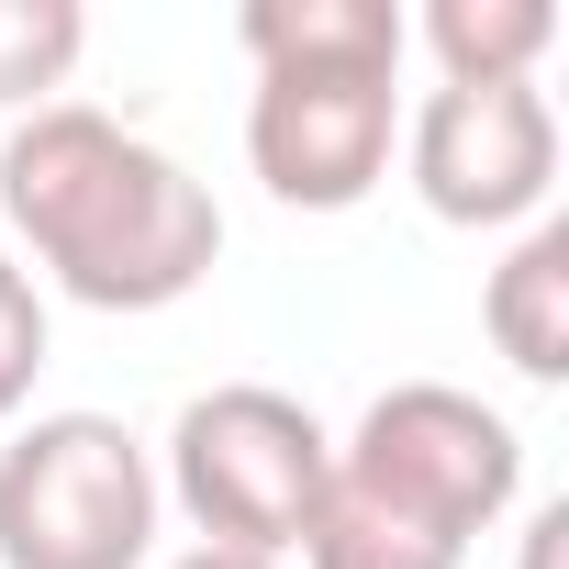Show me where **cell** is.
Here are the masks:
<instances>
[{"label": "cell", "instance_id": "cell-2", "mask_svg": "<svg viewBox=\"0 0 569 569\" xmlns=\"http://www.w3.org/2000/svg\"><path fill=\"white\" fill-rule=\"evenodd\" d=\"M234 46L257 57V90H246L257 190L279 212H358L402 146L413 23L391 0H246Z\"/></svg>", "mask_w": 569, "mask_h": 569}, {"label": "cell", "instance_id": "cell-9", "mask_svg": "<svg viewBox=\"0 0 569 569\" xmlns=\"http://www.w3.org/2000/svg\"><path fill=\"white\" fill-rule=\"evenodd\" d=\"M302 569H469V547L458 536H436V525H413V513H391V502H369L358 480H336L325 469V502H313V525H302V547H291Z\"/></svg>", "mask_w": 569, "mask_h": 569}, {"label": "cell", "instance_id": "cell-6", "mask_svg": "<svg viewBox=\"0 0 569 569\" xmlns=\"http://www.w3.org/2000/svg\"><path fill=\"white\" fill-rule=\"evenodd\" d=\"M402 179L436 223L502 234V223H547L558 190V112L536 79L502 90H425L402 112Z\"/></svg>", "mask_w": 569, "mask_h": 569}, {"label": "cell", "instance_id": "cell-10", "mask_svg": "<svg viewBox=\"0 0 569 569\" xmlns=\"http://www.w3.org/2000/svg\"><path fill=\"white\" fill-rule=\"evenodd\" d=\"M79 46H90V12L79 0H0V112H46L57 90H68V68H79Z\"/></svg>", "mask_w": 569, "mask_h": 569}, {"label": "cell", "instance_id": "cell-4", "mask_svg": "<svg viewBox=\"0 0 569 569\" xmlns=\"http://www.w3.org/2000/svg\"><path fill=\"white\" fill-rule=\"evenodd\" d=\"M157 458L123 413H34L0 447V569H146Z\"/></svg>", "mask_w": 569, "mask_h": 569}, {"label": "cell", "instance_id": "cell-13", "mask_svg": "<svg viewBox=\"0 0 569 569\" xmlns=\"http://www.w3.org/2000/svg\"><path fill=\"white\" fill-rule=\"evenodd\" d=\"M168 569H279V558H234V547H179Z\"/></svg>", "mask_w": 569, "mask_h": 569}, {"label": "cell", "instance_id": "cell-8", "mask_svg": "<svg viewBox=\"0 0 569 569\" xmlns=\"http://www.w3.org/2000/svg\"><path fill=\"white\" fill-rule=\"evenodd\" d=\"M413 46L436 57V90H502L558 46V0H425Z\"/></svg>", "mask_w": 569, "mask_h": 569}, {"label": "cell", "instance_id": "cell-3", "mask_svg": "<svg viewBox=\"0 0 569 569\" xmlns=\"http://www.w3.org/2000/svg\"><path fill=\"white\" fill-rule=\"evenodd\" d=\"M325 469H336V436H325L313 402L268 391V380H212V391L179 402L168 458H157V491L190 513L201 547L291 569V547H302V525L325 502Z\"/></svg>", "mask_w": 569, "mask_h": 569}, {"label": "cell", "instance_id": "cell-7", "mask_svg": "<svg viewBox=\"0 0 569 569\" xmlns=\"http://www.w3.org/2000/svg\"><path fill=\"white\" fill-rule=\"evenodd\" d=\"M480 325L513 380H569V223H525L513 257L491 268Z\"/></svg>", "mask_w": 569, "mask_h": 569}, {"label": "cell", "instance_id": "cell-12", "mask_svg": "<svg viewBox=\"0 0 569 569\" xmlns=\"http://www.w3.org/2000/svg\"><path fill=\"white\" fill-rule=\"evenodd\" d=\"M558 536H569V502H536L525 513V569H558Z\"/></svg>", "mask_w": 569, "mask_h": 569}, {"label": "cell", "instance_id": "cell-11", "mask_svg": "<svg viewBox=\"0 0 569 569\" xmlns=\"http://www.w3.org/2000/svg\"><path fill=\"white\" fill-rule=\"evenodd\" d=\"M46 358H57V313H46V291H34V268L0 246V425L34 402Z\"/></svg>", "mask_w": 569, "mask_h": 569}, {"label": "cell", "instance_id": "cell-1", "mask_svg": "<svg viewBox=\"0 0 569 569\" xmlns=\"http://www.w3.org/2000/svg\"><path fill=\"white\" fill-rule=\"evenodd\" d=\"M0 223L90 313H168L223 257V201L90 101H46L0 134Z\"/></svg>", "mask_w": 569, "mask_h": 569}, {"label": "cell", "instance_id": "cell-5", "mask_svg": "<svg viewBox=\"0 0 569 569\" xmlns=\"http://www.w3.org/2000/svg\"><path fill=\"white\" fill-rule=\"evenodd\" d=\"M336 480H358L369 502H391V513H413V525L469 547V536H491L513 513L525 436H513V413H491L458 380H391L358 413V436L336 447Z\"/></svg>", "mask_w": 569, "mask_h": 569}]
</instances>
